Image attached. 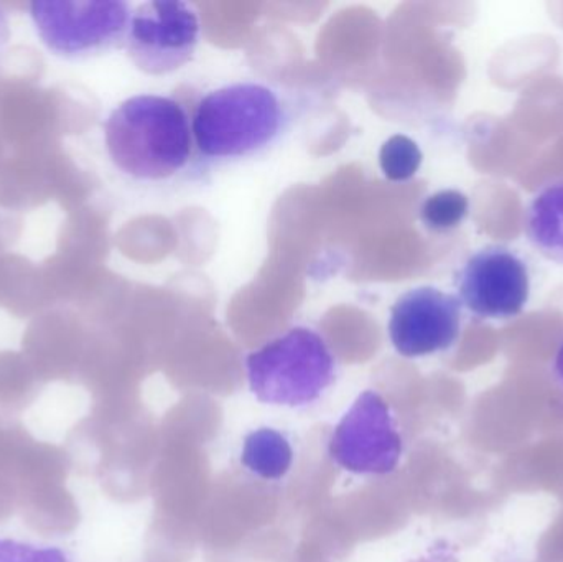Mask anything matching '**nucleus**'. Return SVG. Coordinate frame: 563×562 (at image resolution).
I'll return each mask as SVG.
<instances>
[{
  "label": "nucleus",
  "mask_w": 563,
  "mask_h": 562,
  "mask_svg": "<svg viewBox=\"0 0 563 562\" xmlns=\"http://www.w3.org/2000/svg\"><path fill=\"white\" fill-rule=\"evenodd\" d=\"M104 142L112 164L141 181L172 180L197 158L191 114L172 96L122 101L106 119Z\"/></svg>",
  "instance_id": "f257e3e1"
},
{
  "label": "nucleus",
  "mask_w": 563,
  "mask_h": 562,
  "mask_svg": "<svg viewBox=\"0 0 563 562\" xmlns=\"http://www.w3.org/2000/svg\"><path fill=\"white\" fill-rule=\"evenodd\" d=\"M290 121L287 101L273 86H221L205 95L191 114L197 158L217 164L256 157L280 141Z\"/></svg>",
  "instance_id": "f03ea898"
},
{
  "label": "nucleus",
  "mask_w": 563,
  "mask_h": 562,
  "mask_svg": "<svg viewBox=\"0 0 563 562\" xmlns=\"http://www.w3.org/2000/svg\"><path fill=\"white\" fill-rule=\"evenodd\" d=\"M251 392L267 405L307 406L334 379V356L323 337L295 327L246 359Z\"/></svg>",
  "instance_id": "7ed1b4c3"
},
{
  "label": "nucleus",
  "mask_w": 563,
  "mask_h": 562,
  "mask_svg": "<svg viewBox=\"0 0 563 562\" xmlns=\"http://www.w3.org/2000/svg\"><path fill=\"white\" fill-rule=\"evenodd\" d=\"M29 12L49 53L86 62L125 46L132 7L124 0H35Z\"/></svg>",
  "instance_id": "20e7f679"
},
{
  "label": "nucleus",
  "mask_w": 563,
  "mask_h": 562,
  "mask_svg": "<svg viewBox=\"0 0 563 562\" xmlns=\"http://www.w3.org/2000/svg\"><path fill=\"white\" fill-rule=\"evenodd\" d=\"M200 38V16L191 3L152 0L132 10L125 49L145 75H170L194 59Z\"/></svg>",
  "instance_id": "39448f33"
},
{
  "label": "nucleus",
  "mask_w": 563,
  "mask_h": 562,
  "mask_svg": "<svg viewBox=\"0 0 563 562\" xmlns=\"http://www.w3.org/2000/svg\"><path fill=\"white\" fill-rule=\"evenodd\" d=\"M460 302L479 320H511L531 299V271L521 254L505 244L473 253L455 277Z\"/></svg>",
  "instance_id": "423d86ee"
},
{
  "label": "nucleus",
  "mask_w": 563,
  "mask_h": 562,
  "mask_svg": "<svg viewBox=\"0 0 563 562\" xmlns=\"http://www.w3.org/2000/svg\"><path fill=\"white\" fill-rule=\"evenodd\" d=\"M328 452L341 469L354 474L386 475L397 467L402 439L379 393L360 395L334 429Z\"/></svg>",
  "instance_id": "0eeeda50"
},
{
  "label": "nucleus",
  "mask_w": 563,
  "mask_h": 562,
  "mask_svg": "<svg viewBox=\"0 0 563 562\" xmlns=\"http://www.w3.org/2000/svg\"><path fill=\"white\" fill-rule=\"evenodd\" d=\"M459 297L432 286L407 290L390 307L389 339L399 355L422 359L455 346L462 333Z\"/></svg>",
  "instance_id": "6e6552de"
},
{
  "label": "nucleus",
  "mask_w": 563,
  "mask_h": 562,
  "mask_svg": "<svg viewBox=\"0 0 563 562\" xmlns=\"http://www.w3.org/2000/svg\"><path fill=\"white\" fill-rule=\"evenodd\" d=\"M525 231L541 256L563 266V178L536 191L526 210Z\"/></svg>",
  "instance_id": "1a4fd4ad"
},
{
  "label": "nucleus",
  "mask_w": 563,
  "mask_h": 562,
  "mask_svg": "<svg viewBox=\"0 0 563 562\" xmlns=\"http://www.w3.org/2000/svg\"><path fill=\"white\" fill-rule=\"evenodd\" d=\"M244 467L264 481H280L290 471L294 451L287 439L274 429L251 432L244 441Z\"/></svg>",
  "instance_id": "9d476101"
},
{
  "label": "nucleus",
  "mask_w": 563,
  "mask_h": 562,
  "mask_svg": "<svg viewBox=\"0 0 563 562\" xmlns=\"http://www.w3.org/2000/svg\"><path fill=\"white\" fill-rule=\"evenodd\" d=\"M470 214V198L463 191L446 188L429 195L420 205L419 217L423 227L433 233L456 230Z\"/></svg>",
  "instance_id": "9b49d317"
},
{
  "label": "nucleus",
  "mask_w": 563,
  "mask_h": 562,
  "mask_svg": "<svg viewBox=\"0 0 563 562\" xmlns=\"http://www.w3.org/2000/svg\"><path fill=\"white\" fill-rule=\"evenodd\" d=\"M423 154L413 139L396 134L384 142L379 151V167L390 181H406L416 177Z\"/></svg>",
  "instance_id": "f8f14e48"
},
{
  "label": "nucleus",
  "mask_w": 563,
  "mask_h": 562,
  "mask_svg": "<svg viewBox=\"0 0 563 562\" xmlns=\"http://www.w3.org/2000/svg\"><path fill=\"white\" fill-rule=\"evenodd\" d=\"M10 36H12V32H10L9 16H7L5 10L0 7V62H2L7 48H9Z\"/></svg>",
  "instance_id": "ddd939ff"
},
{
  "label": "nucleus",
  "mask_w": 563,
  "mask_h": 562,
  "mask_svg": "<svg viewBox=\"0 0 563 562\" xmlns=\"http://www.w3.org/2000/svg\"><path fill=\"white\" fill-rule=\"evenodd\" d=\"M552 373H554L555 382H558L563 389V339L561 345H559L558 352H555L554 363H552Z\"/></svg>",
  "instance_id": "4468645a"
}]
</instances>
